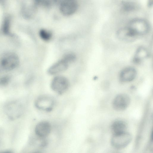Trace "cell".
I'll use <instances>...</instances> for the list:
<instances>
[{"label": "cell", "mask_w": 153, "mask_h": 153, "mask_svg": "<svg viewBox=\"0 0 153 153\" xmlns=\"http://www.w3.org/2000/svg\"><path fill=\"white\" fill-rule=\"evenodd\" d=\"M131 34L136 38L146 34L150 27L149 22L142 19L137 18L131 20L126 26Z\"/></svg>", "instance_id": "cell-1"}, {"label": "cell", "mask_w": 153, "mask_h": 153, "mask_svg": "<svg viewBox=\"0 0 153 153\" xmlns=\"http://www.w3.org/2000/svg\"><path fill=\"white\" fill-rule=\"evenodd\" d=\"M131 135L126 131L114 134L111 139V143L114 148L122 149L125 148L131 143Z\"/></svg>", "instance_id": "cell-2"}, {"label": "cell", "mask_w": 153, "mask_h": 153, "mask_svg": "<svg viewBox=\"0 0 153 153\" xmlns=\"http://www.w3.org/2000/svg\"><path fill=\"white\" fill-rule=\"evenodd\" d=\"M19 63V59L17 55L13 53L8 52L4 54L0 61L1 68L6 71H10L16 68Z\"/></svg>", "instance_id": "cell-3"}, {"label": "cell", "mask_w": 153, "mask_h": 153, "mask_svg": "<svg viewBox=\"0 0 153 153\" xmlns=\"http://www.w3.org/2000/svg\"><path fill=\"white\" fill-rule=\"evenodd\" d=\"M69 85L68 80L65 77L58 76L54 77L52 80L51 87L54 92L61 94L67 90Z\"/></svg>", "instance_id": "cell-4"}, {"label": "cell", "mask_w": 153, "mask_h": 153, "mask_svg": "<svg viewBox=\"0 0 153 153\" xmlns=\"http://www.w3.org/2000/svg\"><path fill=\"white\" fill-rule=\"evenodd\" d=\"M131 102L129 96L126 94H120L114 98L112 103V107L116 111H122L126 110Z\"/></svg>", "instance_id": "cell-5"}, {"label": "cell", "mask_w": 153, "mask_h": 153, "mask_svg": "<svg viewBox=\"0 0 153 153\" xmlns=\"http://www.w3.org/2000/svg\"><path fill=\"white\" fill-rule=\"evenodd\" d=\"M35 103L36 107L39 109L49 111L53 108L54 101L53 99L50 97L42 96L36 99Z\"/></svg>", "instance_id": "cell-6"}, {"label": "cell", "mask_w": 153, "mask_h": 153, "mask_svg": "<svg viewBox=\"0 0 153 153\" xmlns=\"http://www.w3.org/2000/svg\"><path fill=\"white\" fill-rule=\"evenodd\" d=\"M69 62L64 57L52 65L48 69V73L55 75L63 72L68 68Z\"/></svg>", "instance_id": "cell-7"}, {"label": "cell", "mask_w": 153, "mask_h": 153, "mask_svg": "<svg viewBox=\"0 0 153 153\" xmlns=\"http://www.w3.org/2000/svg\"><path fill=\"white\" fill-rule=\"evenodd\" d=\"M51 130L50 124L46 121H42L36 125L35 128V132L37 136L43 138L49 135Z\"/></svg>", "instance_id": "cell-8"}, {"label": "cell", "mask_w": 153, "mask_h": 153, "mask_svg": "<svg viewBox=\"0 0 153 153\" xmlns=\"http://www.w3.org/2000/svg\"><path fill=\"white\" fill-rule=\"evenodd\" d=\"M60 7L63 13L68 15L76 11L77 4L75 0H63L61 3Z\"/></svg>", "instance_id": "cell-9"}, {"label": "cell", "mask_w": 153, "mask_h": 153, "mask_svg": "<svg viewBox=\"0 0 153 153\" xmlns=\"http://www.w3.org/2000/svg\"><path fill=\"white\" fill-rule=\"evenodd\" d=\"M137 75V71L132 67H126L121 71L120 74V80L123 82H128L133 80Z\"/></svg>", "instance_id": "cell-10"}, {"label": "cell", "mask_w": 153, "mask_h": 153, "mask_svg": "<svg viewBox=\"0 0 153 153\" xmlns=\"http://www.w3.org/2000/svg\"><path fill=\"white\" fill-rule=\"evenodd\" d=\"M116 35L118 39L125 42H131L136 39L127 27L119 29L117 32Z\"/></svg>", "instance_id": "cell-11"}, {"label": "cell", "mask_w": 153, "mask_h": 153, "mask_svg": "<svg viewBox=\"0 0 153 153\" xmlns=\"http://www.w3.org/2000/svg\"><path fill=\"white\" fill-rule=\"evenodd\" d=\"M126 123L121 120L115 121L111 126V131L113 134L126 131Z\"/></svg>", "instance_id": "cell-12"}, {"label": "cell", "mask_w": 153, "mask_h": 153, "mask_svg": "<svg viewBox=\"0 0 153 153\" xmlns=\"http://www.w3.org/2000/svg\"><path fill=\"white\" fill-rule=\"evenodd\" d=\"M149 56L147 49L144 47H141L136 50L134 57V61L139 63L146 58Z\"/></svg>", "instance_id": "cell-13"}, {"label": "cell", "mask_w": 153, "mask_h": 153, "mask_svg": "<svg viewBox=\"0 0 153 153\" xmlns=\"http://www.w3.org/2000/svg\"><path fill=\"white\" fill-rule=\"evenodd\" d=\"M39 36L42 40L45 41H48L51 39L52 34L48 31L42 30L39 32Z\"/></svg>", "instance_id": "cell-14"}, {"label": "cell", "mask_w": 153, "mask_h": 153, "mask_svg": "<svg viewBox=\"0 0 153 153\" xmlns=\"http://www.w3.org/2000/svg\"><path fill=\"white\" fill-rule=\"evenodd\" d=\"M153 0H148V5L149 7H150L152 4Z\"/></svg>", "instance_id": "cell-15"}]
</instances>
